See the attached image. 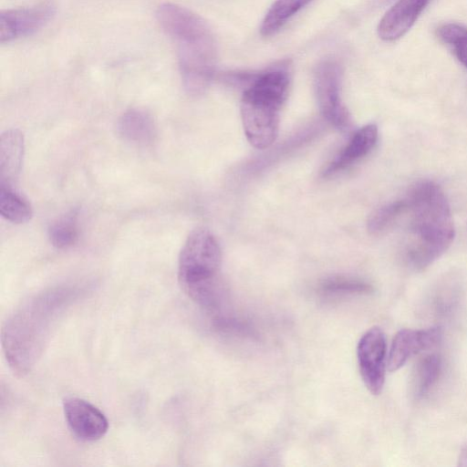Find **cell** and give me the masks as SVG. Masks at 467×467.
I'll list each match as a JSON object with an SVG mask.
<instances>
[{
    "instance_id": "23",
    "label": "cell",
    "mask_w": 467,
    "mask_h": 467,
    "mask_svg": "<svg viewBox=\"0 0 467 467\" xmlns=\"http://www.w3.org/2000/svg\"><path fill=\"white\" fill-rule=\"evenodd\" d=\"M458 465L462 467H467V443L464 444L461 449L458 458Z\"/></svg>"
},
{
    "instance_id": "17",
    "label": "cell",
    "mask_w": 467,
    "mask_h": 467,
    "mask_svg": "<svg viewBox=\"0 0 467 467\" xmlns=\"http://www.w3.org/2000/svg\"><path fill=\"white\" fill-rule=\"evenodd\" d=\"M441 369V358L435 353L425 355L418 362L412 377V393L416 399L429 394L439 379Z\"/></svg>"
},
{
    "instance_id": "1",
    "label": "cell",
    "mask_w": 467,
    "mask_h": 467,
    "mask_svg": "<svg viewBox=\"0 0 467 467\" xmlns=\"http://www.w3.org/2000/svg\"><path fill=\"white\" fill-rule=\"evenodd\" d=\"M78 296L75 287H56L24 302L5 322L2 342L6 359L24 374L41 355L50 331L61 313Z\"/></svg>"
},
{
    "instance_id": "19",
    "label": "cell",
    "mask_w": 467,
    "mask_h": 467,
    "mask_svg": "<svg viewBox=\"0 0 467 467\" xmlns=\"http://www.w3.org/2000/svg\"><path fill=\"white\" fill-rule=\"evenodd\" d=\"M408 209L407 201H395L376 209L368 217L367 227L371 234H379L388 230Z\"/></svg>"
},
{
    "instance_id": "5",
    "label": "cell",
    "mask_w": 467,
    "mask_h": 467,
    "mask_svg": "<svg viewBox=\"0 0 467 467\" xmlns=\"http://www.w3.org/2000/svg\"><path fill=\"white\" fill-rule=\"evenodd\" d=\"M179 68L184 90L192 97L205 92L215 73L213 36L178 43Z\"/></svg>"
},
{
    "instance_id": "7",
    "label": "cell",
    "mask_w": 467,
    "mask_h": 467,
    "mask_svg": "<svg viewBox=\"0 0 467 467\" xmlns=\"http://www.w3.org/2000/svg\"><path fill=\"white\" fill-rule=\"evenodd\" d=\"M387 344L383 331L373 327L360 337L357 358L362 380L373 395L381 393L387 367Z\"/></svg>"
},
{
    "instance_id": "21",
    "label": "cell",
    "mask_w": 467,
    "mask_h": 467,
    "mask_svg": "<svg viewBox=\"0 0 467 467\" xmlns=\"http://www.w3.org/2000/svg\"><path fill=\"white\" fill-rule=\"evenodd\" d=\"M437 33L439 37L452 48L458 60L467 67V28L449 23L441 26Z\"/></svg>"
},
{
    "instance_id": "14",
    "label": "cell",
    "mask_w": 467,
    "mask_h": 467,
    "mask_svg": "<svg viewBox=\"0 0 467 467\" xmlns=\"http://www.w3.org/2000/svg\"><path fill=\"white\" fill-rule=\"evenodd\" d=\"M24 137L18 130H9L0 138V185L13 187L21 171Z\"/></svg>"
},
{
    "instance_id": "2",
    "label": "cell",
    "mask_w": 467,
    "mask_h": 467,
    "mask_svg": "<svg viewBox=\"0 0 467 467\" xmlns=\"http://www.w3.org/2000/svg\"><path fill=\"white\" fill-rule=\"evenodd\" d=\"M406 201L411 213L406 260L420 271L447 251L454 238V226L446 196L434 182H417Z\"/></svg>"
},
{
    "instance_id": "15",
    "label": "cell",
    "mask_w": 467,
    "mask_h": 467,
    "mask_svg": "<svg viewBox=\"0 0 467 467\" xmlns=\"http://www.w3.org/2000/svg\"><path fill=\"white\" fill-rule=\"evenodd\" d=\"M118 131L128 142L136 145H148L154 140L156 126L148 112L140 109H130L119 118Z\"/></svg>"
},
{
    "instance_id": "22",
    "label": "cell",
    "mask_w": 467,
    "mask_h": 467,
    "mask_svg": "<svg viewBox=\"0 0 467 467\" xmlns=\"http://www.w3.org/2000/svg\"><path fill=\"white\" fill-rule=\"evenodd\" d=\"M320 291L324 295L368 294L372 291L370 285L356 278L332 276L323 281Z\"/></svg>"
},
{
    "instance_id": "12",
    "label": "cell",
    "mask_w": 467,
    "mask_h": 467,
    "mask_svg": "<svg viewBox=\"0 0 467 467\" xmlns=\"http://www.w3.org/2000/svg\"><path fill=\"white\" fill-rule=\"evenodd\" d=\"M431 0H399L382 16L378 35L385 41H394L414 25Z\"/></svg>"
},
{
    "instance_id": "9",
    "label": "cell",
    "mask_w": 467,
    "mask_h": 467,
    "mask_svg": "<svg viewBox=\"0 0 467 467\" xmlns=\"http://www.w3.org/2000/svg\"><path fill=\"white\" fill-rule=\"evenodd\" d=\"M441 339V329L439 327L426 329H400L394 337L388 359L389 371L400 369L407 360L424 350L437 346Z\"/></svg>"
},
{
    "instance_id": "10",
    "label": "cell",
    "mask_w": 467,
    "mask_h": 467,
    "mask_svg": "<svg viewBox=\"0 0 467 467\" xmlns=\"http://www.w3.org/2000/svg\"><path fill=\"white\" fill-rule=\"evenodd\" d=\"M54 8L50 5L34 7L5 10L0 13V42L34 34L53 16Z\"/></svg>"
},
{
    "instance_id": "8",
    "label": "cell",
    "mask_w": 467,
    "mask_h": 467,
    "mask_svg": "<svg viewBox=\"0 0 467 467\" xmlns=\"http://www.w3.org/2000/svg\"><path fill=\"white\" fill-rule=\"evenodd\" d=\"M63 410L71 431L80 440L93 441L102 438L109 429L106 416L88 401L68 397L63 401Z\"/></svg>"
},
{
    "instance_id": "6",
    "label": "cell",
    "mask_w": 467,
    "mask_h": 467,
    "mask_svg": "<svg viewBox=\"0 0 467 467\" xmlns=\"http://www.w3.org/2000/svg\"><path fill=\"white\" fill-rule=\"evenodd\" d=\"M341 68L333 60L320 63L315 72V90L323 116L339 130H348L350 117L340 97Z\"/></svg>"
},
{
    "instance_id": "4",
    "label": "cell",
    "mask_w": 467,
    "mask_h": 467,
    "mask_svg": "<svg viewBox=\"0 0 467 467\" xmlns=\"http://www.w3.org/2000/svg\"><path fill=\"white\" fill-rule=\"evenodd\" d=\"M221 262L215 236L205 228L193 230L179 255L178 280L185 294L203 307H215L220 300Z\"/></svg>"
},
{
    "instance_id": "16",
    "label": "cell",
    "mask_w": 467,
    "mask_h": 467,
    "mask_svg": "<svg viewBox=\"0 0 467 467\" xmlns=\"http://www.w3.org/2000/svg\"><path fill=\"white\" fill-rule=\"evenodd\" d=\"M312 0H275L265 14L260 33L271 36L277 33L288 20Z\"/></svg>"
},
{
    "instance_id": "11",
    "label": "cell",
    "mask_w": 467,
    "mask_h": 467,
    "mask_svg": "<svg viewBox=\"0 0 467 467\" xmlns=\"http://www.w3.org/2000/svg\"><path fill=\"white\" fill-rule=\"evenodd\" d=\"M156 18L161 28L176 41L211 31L200 16L171 3L161 5L157 8Z\"/></svg>"
},
{
    "instance_id": "13",
    "label": "cell",
    "mask_w": 467,
    "mask_h": 467,
    "mask_svg": "<svg viewBox=\"0 0 467 467\" xmlns=\"http://www.w3.org/2000/svg\"><path fill=\"white\" fill-rule=\"evenodd\" d=\"M377 140L378 128L375 124H368L358 129L345 148L327 165L324 176L339 172L366 156L373 149Z\"/></svg>"
},
{
    "instance_id": "18",
    "label": "cell",
    "mask_w": 467,
    "mask_h": 467,
    "mask_svg": "<svg viewBox=\"0 0 467 467\" xmlns=\"http://www.w3.org/2000/svg\"><path fill=\"white\" fill-rule=\"evenodd\" d=\"M0 213L13 223L28 222L33 211L30 203L14 187L0 185Z\"/></svg>"
},
{
    "instance_id": "3",
    "label": "cell",
    "mask_w": 467,
    "mask_h": 467,
    "mask_svg": "<svg viewBox=\"0 0 467 467\" xmlns=\"http://www.w3.org/2000/svg\"><path fill=\"white\" fill-rule=\"evenodd\" d=\"M289 84L287 67L281 63L256 75L244 91L242 122L246 139L254 148H268L275 140Z\"/></svg>"
},
{
    "instance_id": "20",
    "label": "cell",
    "mask_w": 467,
    "mask_h": 467,
    "mask_svg": "<svg viewBox=\"0 0 467 467\" xmlns=\"http://www.w3.org/2000/svg\"><path fill=\"white\" fill-rule=\"evenodd\" d=\"M48 235L51 244L58 249L75 244L78 238L77 213H69L52 223Z\"/></svg>"
}]
</instances>
